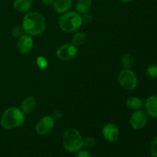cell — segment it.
Returning <instances> with one entry per match:
<instances>
[{
	"mask_svg": "<svg viewBox=\"0 0 157 157\" xmlns=\"http://www.w3.org/2000/svg\"><path fill=\"white\" fill-rule=\"evenodd\" d=\"M55 1V0H41V2L46 6H53Z\"/></svg>",
	"mask_w": 157,
	"mask_h": 157,
	"instance_id": "cell-26",
	"label": "cell"
},
{
	"mask_svg": "<svg viewBox=\"0 0 157 157\" xmlns=\"http://www.w3.org/2000/svg\"><path fill=\"white\" fill-rule=\"evenodd\" d=\"M25 30L22 26H16L12 31V35H13V37L18 38L22 36L23 35H25Z\"/></svg>",
	"mask_w": 157,
	"mask_h": 157,
	"instance_id": "cell-19",
	"label": "cell"
},
{
	"mask_svg": "<svg viewBox=\"0 0 157 157\" xmlns=\"http://www.w3.org/2000/svg\"><path fill=\"white\" fill-rule=\"evenodd\" d=\"M85 39L86 37L84 33H82V32H78L72 38V44L76 46V47L77 46H80L84 44V41H85Z\"/></svg>",
	"mask_w": 157,
	"mask_h": 157,
	"instance_id": "cell-18",
	"label": "cell"
},
{
	"mask_svg": "<svg viewBox=\"0 0 157 157\" xmlns=\"http://www.w3.org/2000/svg\"><path fill=\"white\" fill-rule=\"evenodd\" d=\"M130 125L134 130L144 128L147 123V114L141 110H136L130 117Z\"/></svg>",
	"mask_w": 157,
	"mask_h": 157,
	"instance_id": "cell-8",
	"label": "cell"
},
{
	"mask_svg": "<svg viewBox=\"0 0 157 157\" xmlns=\"http://www.w3.org/2000/svg\"><path fill=\"white\" fill-rule=\"evenodd\" d=\"M133 62H134V59L130 54H124L122 56L121 63L124 69H130V67L133 66Z\"/></svg>",
	"mask_w": 157,
	"mask_h": 157,
	"instance_id": "cell-17",
	"label": "cell"
},
{
	"mask_svg": "<svg viewBox=\"0 0 157 157\" xmlns=\"http://www.w3.org/2000/svg\"><path fill=\"white\" fill-rule=\"evenodd\" d=\"M126 105L128 107L130 110H140L144 106V102L142 100L137 97H131V98H128L126 101Z\"/></svg>",
	"mask_w": 157,
	"mask_h": 157,
	"instance_id": "cell-14",
	"label": "cell"
},
{
	"mask_svg": "<svg viewBox=\"0 0 157 157\" xmlns=\"http://www.w3.org/2000/svg\"><path fill=\"white\" fill-rule=\"evenodd\" d=\"M55 125L54 119L50 116H45L40 119L35 126V130L39 135H46L52 131Z\"/></svg>",
	"mask_w": 157,
	"mask_h": 157,
	"instance_id": "cell-7",
	"label": "cell"
},
{
	"mask_svg": "<svg viewBox=\"0 0 157 157\" xmlns=\"http://www.w3.org/2000/svg\"><path fill=\"white\" fill-rule=\"evenodd\" d=\"M72 4V0H55L53 9L57 13L64 14L71 9Z\"/></svg>",
	"mask_w": 157,
	"mask_h": 157,
	"instance_id": "cell-12",
	"label": "cell"
},
{
	"mask_svg": "<svg viewBox=\"0 0 157 157\" xmlns=\"http://www.w3.org/2000/svg\"><path fill=\"white\" fill-rule=\"evenodd\" d=\"M13 6L15 10L18 12H27L32 7V1L31 0H15Z\"/></svg>",
	"mask_w": 157,
	"mask_h": 157,
	"instance_id": "cell-15",
	"label": "cell"
},
{
	"mask_svg": "<svg viewBox=\"0 0 157 157\" xmlns=\"http://www.w3.org/2000/svg\"><path fill=\"white\" fill-rule=\"evenodd\" d=\"M75 157H90V153L86 150H81L77 153L76 156Z\"/></svg>",
	"mask_w": 157,
	"mask_h": 157,
	"instance_id": "cell-25",
	"label": "cell"
},
{
	"mask_svg": "<svg viewBox=\"0 0 157 157\" xmlns=\"http://www.w3.org/2000/svg\"><path fill=\"white\" fill-rule=\"evenodd\" d=\"M36 63L37 65L38 66V67H39L40 69H42V70L45 69L48 66L47 60H46L45 58H44V57L42 56H39L37 58Z\"/></svg>",
	"mask_w": 157,
	"mask_h": 157,
	"instance_id": "cell-22",
	"label": "cell"
},
{
	"mask_svg": "<svg viewBox=\"0 0 157 157\" xmlns=\"http://www.w3.org/2000/svg\"><path fill=\"white\" fill-rule=\"evenodd\" d=\"M82 18L78 12H67L63 14L59 18L60 28L64 32H75L81 28L82 25Z\"/></svg>",
	"mask_w": 157,
	"mask_h": 157,
	"instance_id": "cell-4",
	"label": "cell"
},
{
	"mask_svg": "<svg viewBox=\"0 0 157 157\" xmlns=\"http://www.w3.org/2000/svg\"><path fill=\"white\" fill-rule=\"evenodd\" d=\"M96 144V140L91 136L86 137L84 140V146L87 148H93Z\"/></svg>",
	"mask_w": 157,
	"mask_h": 157,
	"instance_id": "cell-21",
	"label": "cell"
},
{
	"mask_svg": "<svg viewBox=\"0 0 157 157\" xmlns=\"http://www.w3.org/2000/svg\"><path fill=\"white\" fill-rule=\"evenodd\" d=\"M31 1H34V0H31Z\"/></svg>",
	"mask_w": 157,
	"mask_h": 157,
	"instance_id": "cell-28",
	"label": "cell"
},
{
	"mask_svg": "<svg viewBox=\"0 0 157 157\" xmlns=\"http://www.w3.org/2000/svg\"><path fill=\"white\" fill-rule=\"evenodd\" d=\"M17 47L19 52L23 55L29 53L33 48V40L32 37L26 34L18 38L17 41Z\"/></svg>",
	"mask_w": 157,
	"mask_h": 157,
	"instance_id": "cell-9",
	"label": "cell"
},
{
	"mask_svg": "<svg viewBox=\"0 0 157 157\" xmlns=\"http://www.w3.org/2000/svg\"><path fill=\"white\" fill-rule=\"evenodd\" d=\"M120 85L126 90H133L137 86V78L130 69H124L118 75Z\"/></svg>",
	"mask_w": 157,
	"mask_h": 157,
	"instance_id": "cell-5",
	"label": "cell"
},
{
	"mask_svg": "<svg viewBox=\"0 0 157 157\" xmlns=\"http://www.w3.org/2000/svg\"><path fill=\"white\" fill-rule=\"evenodd\" d=\"M147 114L152 117L157 118V95L149 97L145 103Z\"/></svg>",
	"mask_w": 157,
	"mask_h": 157,
	"instance_id": "cell-11",
	"label": "cell"
},
{
	"mask_svg": "<svg viewBox=\"0 0 157 157\" xmlns=\"http://www.w3.org/2000/svg\"><path fill=\"white\" fill-rule=\"evenodd\" d=\"M121 1L123 2L128 3V2H133V0H121Z\"/></svg>",
	"mask_w": 157,
	"mask_h": 157,
	"instance_id": "cell-27",
	"label": "cell"
},
{
	"mask_svg": "<svg viewBox=\"0 0 157 157\" xmlns=\"http://www.w3.org/2000/svg\"><path fill=\"white\" fill-rule=\"evenodd\" d=\"M91 0H78L76 4V10L79 14L87 13L91 7Z\"/></svg>",
	"mask_w": 157,
	"mask_h": 157,
	"instance_id": "cell-16",
	"label": "cell"
},
{
	"mask_svg": "<svg viewBox=\"0 0 157 157\" xmlns=\"http://www.w3.org/2000/svg\"><path fill=\"white\" fill-rule=\"evenodd\" d=\"M150 153L153 157H157V137L155 138L150 146Z\"/></svg>",
	"mask_w": 157,
	"mask_h": 157,
	"instance_id": "cell-23",
	"label": "cell"
},
{
	"mask_svg": "<svg viewBox=\"0 0 157 157\" xmlns=\"http://www.w3.org/2000/svg\"><path fill=\"white\" fill-rule=\"evenodd\" d=\"M81 18H82V21L83 22L86 23V24H87V23H90V21H92V15H90V14L89 13H84V15L83 16H81Z\"/></svg>",
	"mask_w": 157,
	"mask_h": 157,
	"instance_id": "cell-24",
	"label": "cell"
},
{
	"mask_svg": "<svg viewBox=\"0 0 157 157\" xmlns=\"http://www.w3.org/2000/svg\"><path fill=\"white\" fill-rule=\"evenodd\" d=\"M103 136L108 142H114L119 137V130L113 124H107L103 129Z\"/></svg>",
	"mask_w": 157,
	"mask_h": 157,
	"instance_id": "cell-10",
	"label": "cell"
},
{
	"mask_svg": "<svg viewBox=\"0 0 157 157\" xmlns=\"http://www.w3.org/2000/svg\"><path fill=\"white\" fill-rule=\"evenodd\" d=\"M22 27L25 32L30 36L39 35L42 34L45 29V19L38 12H29L23 18Z\"/></svg>",
	"mask_w": 157,
	"mask_h": 157,
	"instance_id": "cell-1",
	"label": "cell"
},
{
	"mask_svg": "<svg viewBox=\"0 0 157 157\" xmlns=\"http://www.w3.org/2000/svg\"><path fill=\"white\" fill-rule=\"evenodd\" d=\"M78 49L72 43H66L61 45L57 51V56L63 61H67L75 58Z\"/></svg>",
	"mask_w": 157,
	"mask_h": 157,
	"instance_id": "cell-6",
	"label": "cell"
},
{
	"mask_svg": "<svg viewBox=\"0 0 157 157\" xmlns=\"http://www.w3.org/2000/svg\"><path fill=\"white\" fill-rule=\"evenodd\" d=\"M63 146L70 153H75L84 146V140L78 130L69 128L63 134Z\"/></svg>",
	"mask_w": 157,
	"mask_h": 157,
	"instance_id": "cell-3",
	"label": "cell"
},
{
	"mask_svg": "<svg viewBox=\"0 0 157 157\" xmlns=\"http://www.w3.org/2000/svg\"><path fill=\"white\" fill-rule=\"evenodd\" d=\"M147 75L150 78H155L157 77V66L150 65L147 68Z\"/></svg>",
	"mask_w": 157,
	"mask_h": 157,
	"instance_id": "cell-20",
	"label": "cell"
},
{
	"mask_svg": "<svg viewBox=\"0 0 157 157\" xmlns=\"http://www.w3.org/2000/svg\"><path fill=\"white\" fill-rule=\"evenodd\" d=\"M35 105H36V103H35V99L34 97L29 96L25 98L21 102V110L25 114H29L33 111Z\"/></svg>",
	"mask_w": 157,
	"mask_h": 157,
	"instance_id": "cell-13",
	"label": "cell"
},
{
	"mask_svg": "<svg viewBox=\"0 0 157 157\" xmlns=\"http://www.w3.org/2000/svg\"><path fill=\"white\" fill-rule=\"evenodd\" d=\"M25 113L17 107H9L6 109L1 118V125L6 130L17 128L23 124L25 121Z\"/></svg>",
	"mask_w": 157,
	"mask_h": 157,
	"instance_id": "cell-2",
	"label": "cell"
}]
</instances>
